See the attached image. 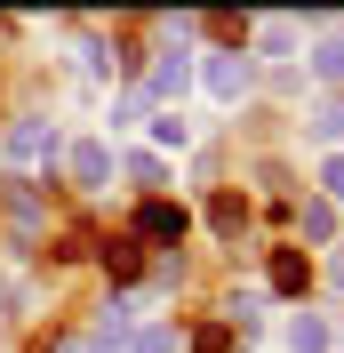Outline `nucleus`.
<instances>
[{
    "label": "nucleus",
    "instance_id": "1",
    "mask_svg": "<svg viewBox=\"0 0 344 353\" xmlns=\"http://www.w3.org/2000/svg\"><path fill=\"white\" fill-rule=\"evenodd\" d=\"M144 233H160V241H169V233H184V217H176V209H144Z\"/></svg>",
    "mask_w": 344,
    "mask_h": 353
}]
</instances>
